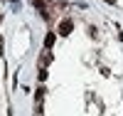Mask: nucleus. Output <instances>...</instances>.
I'll use <instances>...</instances> for the list:
<instances>
[{
    "instance_id": "2",
    "label": "nucleus",
    "mask_w": 123,
    "mask_h": 116,
    "mask_svg": "<svg viewBox=\"0 0 123 116\" xmlns=\"http://www.w3.org/2000/svg\"><path fill=\"white\" fill-rule=\"evenodd\" d=\"M54 37H57L54 32H47V37H44V47H47V49H52V45H54Z\"/></svg>"
},
{
    "instance_id": "4",
    "label": "nucleus",
    "mask_w": 123,
    "mask_h": 116,
    "mask_svg": "<svg viewBox=\"0 0 123 116\" xmlns=\"http://www.w3.org/2000/svg\"><path fill=\"white\" fill-rule=\"evenodd\" d=\"M44 79H47V69L42 67V69H39V82H44Z\"/></svg>"
},
{
    "instance_id": "1",
    "label": "nucleus",
    "mask_w": 123,
    "mask_h": 116,
    "mask_svg": "<svg viewBox=\"0 0 123 116\" xmlns=\"http://www.w3.org/2000/svg\"><path fill=\"white\" fill-rule=\"evenodd\" d=\"M71 27H74V22H71L69 17H67V20H62V25H59V35H62V37H67V35L71 32Z\"/></svg>"
},
{
    "instance_id": "3",
    "label": "nucleus",
    "mask_w": 123,
    "mask_h": 116,
    "mask_svg": "<svg viewBox=\"0 0 123 116\" xmlns=\"http://www.w3.org/2000/svg\"><path fill=\"white\" fill-rule=\"evenodd\" d=\"M49 62H52V55H49V49L44 52V55H42V67H47L49 64Z\"/></svg>"
}]
</instances>
